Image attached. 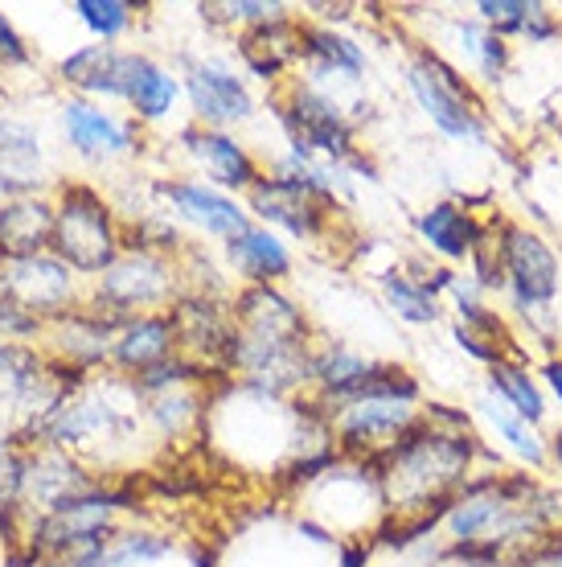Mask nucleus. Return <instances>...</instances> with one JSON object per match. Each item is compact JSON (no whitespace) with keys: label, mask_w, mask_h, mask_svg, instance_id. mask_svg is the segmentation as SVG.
Listing matches in <instances>:
<instances>
[{"label":"nucleus","mask_w":562,"mask_h":567,"mask_svg":"<svg viewBox=\"0 0 562 567\" xmlns=\"http://www.w3.org/2000/svg\"><path fill=\"white\" fill-rule=\"evenodd\" d=\"M62 120H66V136L83 156H119L132 148V128L115 124L107 112L91 107L86 100H71L62 107Z\"/></svg>","instance_id":"nucleus-23"},{"label":"nucleus","mask_w":562,"mask_h":567,"mask_svg":"<svg viewBox=\"0 0 562 567\" xmlns=\"http://www.w3.org/2000/svg\"><path fill=\"white\" fill-rule=\"evenodd\" d=\"M160 194L173 202V210L189 218L194 227H201L206 235L214 239H235L242 230L251 227V218L242 210L239 202L222 194V189H214V185H201V182H165L160 185Z\"/></svg>","instance_id":"nucleus-14"},{"label":"nucleus","mask_w":562,"mask_h":567,"mask_svg":"<svg viewBox=\"0 0 562 567\" xmlns=\"http://www.w3.org/2000/svg\"><path fill=\"white\" fill-rule=\"evenodd\" d=\"M489 391L497 395V403H506L509 412L521 415L530 427H538L547 420V391L538 383L525 358H501L489 367Z\"/></svg>","instance_id":"nucleus-24"},{"label":"nucleus","mask_w":562,"mask_h":567,"mask_svg":"<svg viewBox=\"0 0 562 567\" xmlns=\"http://www.w3.org/2000/svg\"><path fill=\"white\" fill-rule=\"evenodd\" d=\"M226 256L235 264L247 284H275L283 280L288 271H292V251H288V243L268 227H247L242 235L226 243Z\"/></svg>","instance_id":"nucleus-20"},{"label":"nucleus","mask_w":562,"mask_h":567,"mask_svg":"<svg viewBox=\"0 0 562 567\" xmlns=\"http://www.w3.org/2000/svg\"><path fill=\"white\" fill-rule=\"evenodd\" d=\"M480 412H485V420L492 424V432L509 444V453H518L521 461H530L534 468L550 465V449H547V440L538 436V427H530L521 415H513L506 403H497V399H485Z\"/></svg>","instance_id":"nucleus-29"},{"label":"nucleus","mask_w":562,"mask_h":567,"mask_svg":"<svg viewBox=\"0 0 562 567\" xmlns=\"http://www.w3.org/2000/svg\"><path fill=\"white\" fill-rule=\"evenodd\" d=\"M415 227H419V239L439 259H448V264L472 259V251L485 239V223L468 206H460V202H436V206H427Z\"/></svg>","instance_id":"nucleus-17"},{"label":"nucleus","mask_w":562,"mask_h":567,"mask_svg":"<svg viewBox=\"0 0 562 567\" xmlns=\"http://www.w3.org/2000/svg\"><path fill=\"white\" fill-rule=\"evenodd\" d=\"M562 526V489L530 473H480L451 497L444 530L468 564H518Z\"/></svg>","instance_id":"nucleus-1"},{"label":"nucleus","mask_w":562,"mask_h":567,"mask_svg":"<svg viewBox=\"0 0 562 567\" xmlns=\"http://www.w3.org/2000/svg\"><path fill=\"white\" fill-rule=\"evenodd\" d=\"M201 408H206V399L197 386H177V391H160V395H148V424L160 432V436H185V432H194L201 424Z\"/></svg>","instance_id":"nucleus-27"},{"label":"nucleus","mask_w":562,"mask_h":567,"mask_svg":"<svg viewBox=\"0 0 562 567\" xmlns=\"http://www.w3.org/2000/svg\"><path fill=\"white\" fill-rule=\"evenodd\" d=\"M407 86L423 115L436 124L448 141L460 144H485L489 141V120L480 107L477 91L465 74L451 66L448 58H439L436 50H415L407 62Z\"/></svg>","instance_id":"nucleus-4"},{"label":"nucleus","mask_w":562,"mask_h":567,"mask_svg":"<svg viewBox=\"0 0 562 567\" xmlns=\"http://www.w3.org/2000/svg\"><path fill=\"white\" fill-rule=\"evenodd\" d=\"M0 58H4V62H25L29 58L25 42H21V38H17V29L4 21V13H0Z\"/></svg>","instance_id":"nucleus-36"},{"label":"nucleus","mask_w":562,"mask_h":567,"mask_svg":"<svg viewBox=\"0 0 562 567\" xmlns=\"http://www.w3.org/2000/svg\"><path fill=\"white\" fill-rule=\"evenodd\" d=\"M513 567H562V526L559 530H550L538 547H530Z\"/></svg>","instance_id":"nucleus-35"},{"label":"nucleus","mask_w":562,"mask_h":567,"mask_svg":"<svg viewBox=\"0 0 562 567\" xmlns=\"http://www.w3.org/2000/svg\"><path fill=\"white\" fill-rule=\"evenodd\" d=\"M501 235V259H506V292L518 312H542L554 305L562 284L559 256L550 251V243L538 230L521 223H497Z\"/></svg>","instance_id":"nucleus-8"},{"label":"nucleus","mask_w":562,"mask_h":567,"mask_svg":"<svg viewBox=\"0 0 562 567\" xmlns=\"http://www.w3.org/2000/svg\"><path fill=\"white\" fill-rule=\"evenodd\" d=\"M206 17H222V21H242V25H263V21H280L288 17L283 4H263V0H226V4H206Z\"/></svg>","instance_id":"nucleus-32"},{"label":"nucleus","mask_w":562,"mask_h":567,"mask_svg":"<svg viewBox=\"0 0 562 567\" xmlns=\"http://www.w3.org/2000/svg\"><path fill=\"white\" fill-rule=\"evenodd\" d=\"M62 83L79 86L86 95H112V100H124V54L112 50V45H83L74 50L62 66Z\"/></svg>","instance_id":"nucleus-25"},{"label":"nucleus","mask_w":562,"mask_h":567,"mask_svg":"<svg viewBox=\"0 0 562 567\" xmlns=\"http://www.w3.org/2000/svg\"><path fill=\"white\" fill-rule=\"evenodd\" d=\"M547 449H550V465H554L562 473V427H554V432H550Z\"/></svg>","instance_id":"nucleus-39"},{"label":"nucleus","mask_w":562,"mask_h":567,"mask_svg":"<svg viewBox=\"0 0 562 567\" xmlns=\"http://www.w3.org/2000/svg\"><path fill=\"white\" fill-rule=\"evenodd\" d=\"M50 256L83 276H103L124 256V230L115 227L112 206L91 185H62V198L54 206Z\"/></svg>","instance_id":"nucleus-3"},{"label":"nucleus","mask_w":562,"mask_h":567,"mask_svg":"<svg viewBox=\"0 0 562 567\" xmlns=\"http://www.w3.org/2000/svg\"><path fill=\"white\" fill-rule=\"evenodd\" d=\"M0 264H4V256H0Z\"/></svg>","instance_id":"nucleus-41"},{"label":"nucleus","mask_w":562,"mask_h":567,"mask_svg":"<svg viewBox=\"0 0 562 567\" xmlns=\"http://www.w3.org/2000/svg\"><path fill=\"white\" fill-rule=\"evenodd\" d=\"M275 112L292 141V153L321 161V165H357L362 169V156L353 144L357 128L337 100H329L324 91L309 83H292L275 100Z\"/></svg>","instance_id":"nucleus-5"},{"label":"nucleus","mask_w":562,"mask_h":567,"mask_svg":"<svg viewBox=\"0 0 562 567\" xmlns=\"http://www.w3.org/2000/svg\"><path fill=\"white\" fill-rule=\"evenodd\" d=\"M169 321L177 329V354L206 370L226 374L230 341H235V317L210 292H181L169 305Z\"/></svg>","instance_id":"nucleus-10"},{"label":"nucleus","mask_w":562,"mask_h":567,"mask_svg":"<svg viewBox=\"0 0 562 567\" xmlns=\"http://www.w3.org/2000/svg\"><path fill=\"white\" fill-rule=\"evenodd\" d=\"M181 144H185V153L194 156L197 165L210 173L222 189H247V194H251L254 182L263 177L259 165H254V156L247 153L235 136H226V132H218V128L197 124V128L185 132Z\"/></svg>","instance_id":"nucleus-15"},{"label":"nucleus","mask_w":562,"mask_h":567,"mask_svg":"<svg viewBox=\"0 0 562 567\" xmlns=\"http://www.w3.org/2000/svg\"><path fill=\"white\" fill-rule=\"evenodd\" d=\"M45 321L38 317H29L13 305V300L0 297V338H33V333H42Z\"/></svg>","instance_id":"nucleus-34"},{"label":"nucleus","mask_w":562,"mask_h":567,"mask_svg":"<svg viewBox=\"0 0 562 567\" xmlns=\"http://www.w3.org/2000/svg\"><path fill=\"white\" fill-rule=\"evenodd\" d=\"M124 100L140 120H165L177 103V79L153 58L124 54Z\"/></svg>","instance_id":"nucleus-22"},{"label":"nucleus","mask_w":562,"mask_h":567,"mask_svg":"<svg viewBox=\"0 0 562 567\" xmlns=\"http://www.w3.org/2000/svg\"><path fill=\"white\" fill-rule=\"evenodd\" d=\"M477 456L480 440L472 432L436 427L423 415L419 427H410L391 453L374 461V482H378L386 518L448 514L451 497L477 477L472 473Z\"/></svg>","instance_id":"nucleus-2"},{"label":"nucleus","mask_w":562,"mask_h":567,"mask_svg":"<svg viewBox=\"0 0 562 567\" xmlns=\"http://www.w3.org/2000/svg\"><path fill=\"white\" fill-rule=\"evenodd\" d=\"M366 559H370L366 543H345L341 547V567H366Z\"/></svg>","instance_id":"nucleus-38"},{"label":"nucleus","mask_w":562,"mask_h":567,"mask_svg":"<svg viewBox=\"0 0 562 567\" xmlns=\"http://www.w3.org/2000/svg\"><path fill=\"white\" fill-rule=\"evenodd\" d=\"M54 243V206L42 198H9L0 206V256H45Z\"/></svg>","instance_id":"nucleus-19"},{"label":"nucleus","mask_w":562,"mask_h":567,"mask_svg":"<svg viewBox=\"0 0 562 567\" xmlns=\"http://www.w3.org/2000/svg\"><path fill=\"white\" fill-rule=\"evenodd\" d=\"M382 297L403 321L410 326H436L439 321V297L419 280V276H407V271H386L382 276Z\"/></svg>","instance_id":"nucleus-28"},{"label":"nucleus","mask_w":562,"mask_h":567,"mask_svg":"<svg viewBox=\"0 0 562 567\" xmlns=\"http://www.w3.org/2000/svg\"><path fill=\"white\" fill-rule=\"evenodd\" d=\"M45 329H50V341H54V354L62 367L91 370L112 358L115 329L103 326L86 305L83 309L62 312V317H54V321H45Z\"/></svg>","instance_id":"nucleus-16"},{"label":"nucleus","mask_w":562,"mask_h":567,"mask_svg":"<svg viewBox=\"0 0 562 567\" xmlns=\"http://www.w3.org/2000/svg\"><path fill=\"white\" fill-rule=\"evenodd\" d=\"M25 489V456L13 444H0V511H17Z\"/></svg>","instance_id":"nucleus-33"},{"label":"nucleus","mask_w":562,"mask_h":567,"mask_svg":"<svg viewBox=\"0 0 562 567\" xmlns=\"http://www.w3.org/2000/svg\"><path fill=\"white\" fill-rule=\"evenodd\" d=\"M456 33H460V50L468 54V62L480 71V79H489V83H497L501 74L509 71V58H513V50H509V42L501 38V33H492L485 21H460L456 25Z\"/></svg>","instance_id":"nucleus-30"},{"label":"nucleus","mask_w":562,"mask_h":567,"mask_svg":"<svg viewBox=\"0 0 562 567\" xmlns=\"http://www.w3.org/2000/svg\"><path fill=\"white\" fill-rule=\"evenodd\" d=\"M538 374H542V386H547L550 395H554V399H559V403H562V354L547 358V362H542V370H538Z\"/></svg>","instance_id":"nucleus-37"},{"label":"nucleus","mask_w":562,"mask_h":567,"mask_svg":"<svg viewBox=\"0 0 562 567\" xmlns=\"http://www.w3.org/2000/svg\"><path fill=\"white\" fill-rule=\"evenodd\" d=\"M423 408L403 403V399H353L329 412L337 453L353 456L357 465H374L391 453L410 427H419Z\"/></svg>","instance_id":"nucleus-7"},{"label":"nucleus","mask_w":562,"mask_h":567,"mask_svg":"<svg viewBox=\"0 0 562 567\" xmlns=\"http://www.w3.org/2000/svg\"><path fill=\"white\" fill-rule=\"evenodd\" d=\"M42 567H66V564H42Z\"/></svg>","instance_id":"nucleus-40"},{"label":"nucleus","mask_w":562,"mask_h":567,"mask_svg":"<svg viewBox=\"0 0 562 567\" xmlns=\"http://www.w3.org/2000/svg\"><path fill=\"white\" fill-rule=\"evenodd\" d=\"M91 489H98V485L86 477L83 465L62 453V449H54V444H45L42 453L25 456V489H21L25 506H38L42 514H50L54 506L91 494Z\"/></svg>","instance_id":"nucleus-12"},{"label":"nucleus","mask_w":562,"mask_h":567,"mask_svg":"<svg viewBox=\"0 0 562 567\" xmlns=\"http://www.w3.org/2000/svg\"><path fill=\"white\" fill-rule=\"evenodd\" d=\"M0 297L13 300L17 309L38 317V321H54L62 312L79 309L71 268L50 251L29 259H4L0 264Z\"/></svg>","instance_id":"nucleus-9"},{"label":"nucleus","mask_w":562,"mask_h":567,"mask_svg":"<svg viewBox=\"0 0 562 567\" xmlns=\"http://www.w3.org/2000/svg\"><path fill=\"white\" fill-rule=\"evenodd\" d=\"M239 54L247 71L263 83H280L283 71H292L295 62H304V25L292 17L263 21L239 33Z\"/></svg>","instance_id":"nucleus-13"},{"label":"nucleus","mask_w":562,"mask_h":567,"mask_svg":"<svg viewBox=\"0 0 562 567\" xmlns=\"http://www.w3.org/2000/svg\"><path fill=\"white\" fill-rule=\"evenodd\" d=\"M177 297L181 292H177V271H173L169 259L127 251L98 276L95 297L86 300V309L95 312L103 326H112L119 333L127 321L148 317V309L173 305Z\"/></svg>","instance_id":"nucleus-6"},{"label":"nucleus","mask_w":562,"mask_h":567,"mask_svg":"<svg viewBox=\"0 0 562 567\" xmlns=\"http://www.w3.org/2000/svg\"><path fill=\"white\" fill-rule=\"evenodd\" d=\"M304 62L316 74H333L345 83H357L366 74V50L324 25H304Z\"/></svg>","instance_id":"nucleus-26"},{"label":"nucleus","mask_w":562,"mask_h":567,"mask_svg":"<svg viewBox=\"0 0 562 567\" xmlns=\"http://www.w3.org/2000/svg\"><path fill=\"white\" fill-rule=\"evenodd\" d=\"M74 13L83 17L86 25L95 29L103 42H112V38H119V33L132 25L136 4H127V0H79V4H74Z\"/></svg>","instance_id":"nucleus-31"},{"label":"nucleus","mask_w":562,"mask_h":567,"mask_svg":"<svg viewBox=\"0 0 562 567\" xmlns=\"http://www.w3.org/2000/svg\"><path fill=\"white\" fill-rule=\"evenodd\" d=\"M477 21L501 33V38H525V42H554L562 33V21L538 0H480Z\"/></svg>","instance_id":"nucleus-21"},{"label":"nucleus","mask_w":562,"mask_h":567,"mask_svg":"<svg viewBox=\"0 0 562 567\" xmlns=\"http://www.w3.org/2000/svg\"><path fill=\"white\" fill-rule=\"evenodd\" d=\"M173 354H177V329H173L169 312H148V317L127 321L115 333V346H112V362L119 370H127L132 379Z\"/></svg>","instance_id":"nucleus-18"},{"label":"nucleus","mask_w":562,"mask_h":567,"mask_svg":"<svg viewBox=\"0 0 562 567\" xmlns=\"http://www.w3.org/2000/svg\"><path fill=\"white\" fill-rule=\"evenodd\" d=\"M185 91H189V103H194L197 120L206 128L222 132L226 124H242V120L254 115V100L247 83L239 74L214 66V62H194L189 79H185Z\"/></svg>","instance_id":"nucleus-11"}]
</instances>
